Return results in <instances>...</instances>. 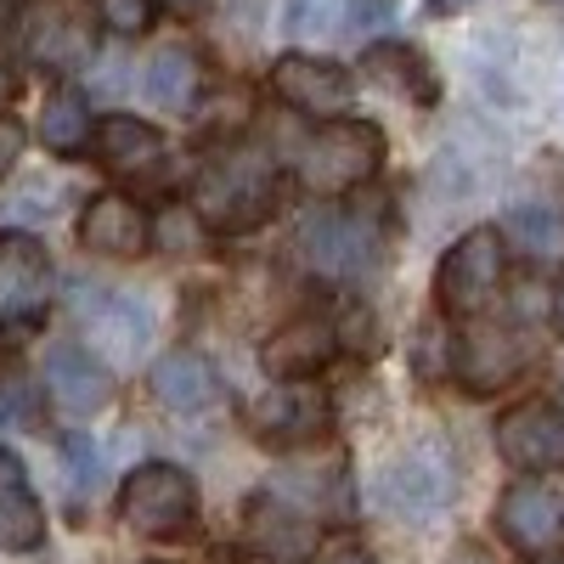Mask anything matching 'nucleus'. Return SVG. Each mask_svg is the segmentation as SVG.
I'll list each match as a JSON object with an SVG mask.
<instances>
[{"label": "nucleus", "mask_w": 564, "mask_h": 564, "mask_svg": "<svg viewBox=\"0 0 564 564\" xmlns=\"http://www.w3.org/2000/svg\"><path fill=\"white\" fill-rule=\"evenodd\" d=\"M446 564H491V558H486V553H480V547H463V553H452V558H446Z\"/></svg>", "instance_id": "72a5a7b5"}, {"label": "nucleus", "mask_w": 564, "mask_h": 564, "mask_svg": "<svg viewBox=\"0 0 564 564\" xmlns=\"http://www.w3.org/2000/svg\"><path fill=\"white\" fill-rule=\"evenodd\" d=\"M300 243H305V260H311L322 276H334V282H345V276H361V271H367V238L356 231V220H350V215L316 209V215L305 220V231H300Z\"/></svg>", "instance_id": "2eb2a0df"}, {"label": "nucleus", "mask_w": 564, "mask_h": 564, "mask_svg": "<svg viewBox=\"0 0 564 564\" xmlns=\"http://www.w3.org/2000/svg\"><path fill=\"white\" fill-rule=\"evenodd\" d=\"M40 57L45 63H79L85 57V34H74L68 23H52V29H40Z\"/></svg>", "instance_id": "cd10ccee"}, {"label": "nucleus", "mask_w": 564, "mask_h": 564, "mask_svg": "<svg viewBox=\"0 0 564 564\" xmlns=\"http://www.w3.org/2000/svg\"><path fill=\"white\" fill-rule=\"evenodd\" d=\"M45 390H52V401L68 417H97L113 401V379H108L102 356H90L85 345H57L45 356Z\"/></svg>", "instance_id": "9b49d317"}, {"label": "nucleus", "mask_w": 564, "mask_h": 564, "mask_svg": "<svg viewBox=\"0 0 564 564\" xmlns=\"http://www.w3.org/2000/svg\"><path fill=\"white\" fill-rule=\"evenodd\" d=\"M102 23L124 40L148 34L153 29V0H102Z\"/></svg>", "instance_id": "a878e982"}, {"label": "nucleus", "mask_w": 564, "mask_h": 564, "mask_svg": "<svg viewBox=\"0 0 564 564\" xmlns=\"http://www.w3.org/2000/svg\"><path fill=\"white\" fill-rule=\"evenodd\" d=\"M45 282V249L23 231L0 238V294H34Z\"/></svg>", "instance_id": "b1692460"}, {"label": "nucleus", "mask_w": 564, "mask_h": 564, "mask_svg": "<svg viewBox=\"0 0 564 564\" xmlns=\"http://www.w3.org/2000/svg\"><path fill=\"white\" fill-rule=\"evenodd\" d=\"M361 74L379 90H390V97H401V102H423V108H430L441 97L435 68L423 63L412 45H372V52L361 57Z\"/></svg>", "instance_id": "6ab92c4d"}, {"label": "nucleus", "mask_w": 564, "mask_h": 564, "mask_svg": "<svg viewBox=\"0 0 564 564\" xmlns=\"http://www.w3.org/2000/svg\"><path fill=\"white\" fill-rule=\"evenodd\" d=\"M45 542V508L29 486V468L12 446H0V547L34 553Z\"/></svg>", "instance_id": "4468645a"}, {"label": "nucleus", "mask_w": 564, "mask_h": 564, "mask_svg": "<svg viewBox=\"0 0 564 564\" xmlns=\"http://www.w3.org/2000/svg\"><path fill=\"white\" fill-rule=\"evenodd\" d=\"M271 204H276V170L254 148L220 153L215 164H204V175L193 186V209L215 231H249L271 215Z\"/></svg>", "instance_id": "f257e3e1"}, {"label": "nucleus", "mask_w": 564, "mask_h": 564, "mask_svg": "<svg viewBox=\"0 0 564 564\" xmlns=\"http://www.w3.org/2000/svg\"><path fill=\"white\" fill-rule=\"evenodd\" d=\"M148 339H153V311L141 305V300H130V294L102 300V305H97V316H90V345H97V350H102V361H113V367L141 361Z\"/></svg>", "instance_id": "dca6fc26"}, {"label": "nucleus", "mask_w": 564, "mask_h": 564, "mask_svg": "<svg viewBox=\"0 0 564 564\" xmlns=\"http://www.w3.org/2000/svg\"><path fill=\"white\" fill-rule=\"evenodd\" d=\"M390 18H395L390 0H356V12H350V23H356V29H367V23L379 29V23H390Z\"/></svg>", "instance_id": "7c9ffc66"}, {"label": "nucleus", "mask_w": 564, "mask_h": 564, "mask_svg": "<svg viewBox=\"0 0 564 564\" xmlns=\"http://www.w3.org/2000/svg\"><path fill=\"white\" fill-rule=\"evenodd\" d=\"M97 153L113 175H141V170H153L164 159V135L148 124V119H130V113H113L97 124Z\"/></svg>", "instance_id": "aec40b11"}, {"label": "nucleus", "mask_w": 564, "mask_h": 564, "mask_svg": "<svg viewBox=\"0 0 564 564\" xmlns=\"http://www.w3.org/2000/svg\"><path fill=\"white\" fill-rule=\"evenodd\" d=\"M497 525H502V536H508L513 547L542 553V547L553 542V531H558V502H553V491L520 480V486H508V491H502V502H497Z\"/></svg>", "instance_id": "a211bd4d"}, {"label": "nucleus", "mask_w": 564, "mask_h": 564, "mask_svg": "<svg viewBox=\"0 0 564 564\" xmlns=\"http://www.w3.org/2000/svg\"><path fill=\"white\" fill-rule=\"evenodd\" d=\"M430 7H435V12L446 18V12H463V7H468V0H430Z\"/></svg>", "instance_id": "c9c22d12"}, {"label": "nucleus", "mask_w": 564, "mask_h": 564, "mask_svg": "<svg viewBox=\"0 0 564 564\" xmlns=\"http://www.w3.org/2000/svg\"><path fill=\"white\" fill-rule=\"evenodd\" d=\"M384 164V130L372 119H334L311 135V148L300 159V181L311 193L334 198V193H350L361 186L372 170Z\"/></svg>", "instance_id": "f03ea898"}, {"label": "nucleus", "mask_w": 564, "mask_h": 564, "mask_svg": "<svg viewBox=\"0 0 564 564\" xmlns=\"http://www.w3.org/2000/svg\"><path fill=\"white\" fill-rule=\"evenodd\" d=\"M119 513L135 536H181L198 520V486L175 463H141L119 486Z\"/></svg>", "instance_id": "20e7f679"}, {"label": "nucleus", "mask_w": 564, "mask_h": 564, "mask_svg": "<svg viewBox=\"0 0 564 564\" xmlns=\"http://www.w3.org/2000/svg\"><path fill=\"white\" fill-rule=\"evenodd\" d=\"M327 564H379V558H372V553H361V547H345V553H334Z\"/></svg>", "instance_id": "2f4dec72"}, {"label": "nucleus", "mask_w": 564, "mask_h": 564, "mask_svg": "<svg viewBox=\"0 0 564 564\" xmlns=\"http://www.w3.org/2000/svg\"><path fill=\"white\" fill-rule=\"evenodd\" d=\"M18 153H23V124L0 113V175H7V170L18 164Z\"/></svg>", "instance_id": "c756f323"}, {"label": "nucleus", "mask_w": 564, "mask_h": 564, "mask_svg": "<svg viewBox=\"0 0 564 564\" xmlns=\"http://www.w3.org/2000/svg\"><path fill=\"white\" fill-rule=\"evenodd\" d=\"M90 135H97V130H90V108L74 97V90H57V97L45 102V113H40V141L57 159H74Z\"/></svg>", "instance_id": "5701e85b"}, {"label": "nucleus", "mask_w": 564, "mask_h": 564, "mask_svg": "<svg viewBox=\"0 0 564 564\" xmlns=\"http://www.w3.org/2000/svg\"><path fill=\"white\" fill-rule=\"evenodd\" d=\"M542 564H564V553H558V558H542Z\"/></svg>", "instance_id": "4c0bfd02"}, {"label": "nucleus", "mask_w": 564, "mask_h": 564, "mask_svg": "<svg viewBox=\"0 0 564 564\" xmlns=\"http://www.w3.org/2000/svg\"><path fill=\"white\" fill-rule=\"evenodd\" d=\"M153 395L170 406V412H204V406H215V395H220V379H215V367L198 356V350H170V356H159L153 361Z\"/></svg>", "instance_id": "f3484780"}, {"label": "nucleus", "mask_w": 564, "mask_h": 564, "mask_svg": "<svg viewBox=\"0 0 564 564\" xmlns=\"http://www.w3.org/2000/svg\"><path fill=\"white\" fill-rule=\"evenodd\" d=\"M452 491H457V468H452V452L441 441H423V446L401 452L379 475V508L406 525H430L435 513H446Z\"/></svg>", "instance_id": "39448f33"}, {"label": "nucleus", "mask_w": 564, "mask_h": 564, "mask_svg": "<svg viewBox=\"0 0 564 564\" xmlns=\"http://www.w3.org/2000/svg\"><path fill=\"white\" fill-rule=\"evenodd\" d=\"M497 452L525 468V475H547V468H564V412L547 401H525L513 406L497 423Z\"/></svg>", "instance_id": "423d86ee"}, {"label": "nucleus", "mask_w": 564, "mask_h": 564, "mask_svg": "<svg viewBox=\"0 0 564 564\" xmlns=\"http://www.w3.org/2000/svg\"><path fill=\"white\" fill-rule=\"evenodd\" d=\"M198 85H204V63H198V52H186V45H170V52H159L153 68H148L153 102L170 108V113L193 108V102H198Z\"/></svg>", "instance_id": "412c9836"}, {"label": "nucleus", "mask_w": 564, "mask_h": 564, "mask_svg": "<svg viewBox=\"0 0 564 564\" xmlns=\"http://www.w3.org/2000/svg\"><path fill=\"white\" fill-rule=\"evenodd\" d=\"M243 547L260 564H305L316 553V525L294 502H276V497H254L243 508Z\"/></svg>", "instance_id": "0eeeda50"}, {"label": "nucleus", "mask_w": 564, "mask_h": 564, "mask_svg": "<svg viewBox=\"0 0 564 564\" xmlns=\"http://www.w3.org/2000/svg\"><path fill=\"white\" fill-rule=\"evenodd\" d=\"M520 356H525L520 339H513L502 322H468L463 339H457L452 367H457V384L468 395H491V390H502L513 372H520Z\"/></svg>", "instance_id": "6e6552de"}, {"label": "nucleus", "mask_w": 564, "mask_h": 564, "mask_svg": "<svg viewBox=\"0 0 564 564\" xmlns=\"http://www.w3.org/2000/svg\"><path fill=\"white\" fill-rule=\"evenodd\" d=\"M508 243L531 260L564 254V215L553 204H513L508 209Z\"/></svg>", "instance_id": "4be33fe9"}, {"label": "nucleus", "mask_w": 564, "mask_h": 564, "mask_svg": "<svg viewBox=\"0 0 564 564\" xmlns=\"http://www.w3.org/2000/svg\"><path fill=\"white\" fill-rule=\"evenodd\" d=\"M553 327H558V339H564V282H558V294H553Z\"/></svg>", "instance_id": "f704fd0d"}, {"label": "nucleus", "mask_w": 564, "mask_h": 564, "mask_svg": "<svg viewBox=\"0 0 564 564\" xmlns=\"http://www.w3.org/2000/svg\"><path fill=\"white\" fill-rule=\"evenodd\" d=\"M334 350H339L334 322L327 316H294L260 345V367L271 379H311V372H322L334 361Z\"/></svg>", "instance_id": "ddd939ff"}, {"label": "nucleus", "mask_w": 564, "mask_h": 564, "mask_svg": "<svg viewBox=\"0 0 564 564\" xmlns=\"http://www.w3.org/2000/svg\"><path fill=\"white\" fill-rule=\"evenodd\" d=\"M322 430H327V401L305 379H276V390L254 401V435L271 446H305Z\"/></svg>", "instance_id": "9d476101"}, {"label": "nucleus", "mask_w": 564, "mask_h": 564, "mask_svg": "<svg viewBox=\"0 0 564 564\" xmlns=\"http://www.w3.org/2000/svg\"><path fill=\"white\" fill-rule=\"evenodd\" d=\"M164 7H170V12H193V7H198V0H164Z\"/></svg>", "instance_id": "e433bc0d"}, {"label": "nucleus", "mask_w": 564, "mask_h": 564, "mask_svg": "<svg viewBox=\"0 0 564 564\" xmlns=\"http://www.w3.org/2000/svg\"><path fill=\"white\" fill-rule=\"evenodd\" d=\"M63 452H68V468H74V486H97V446L85 435H68Z\"/></svg>", "instance_id": "c85d7f7f"}, {"label": "nucleus", "mask_w": 564, "mask_h": 564, "mask_svg": "<svg viewBox=\"0 0 564 564\" xmlns=\"http://www.w3.org/2000/svg\"><path fill=\"white\" fill-rule=\"evenodd\" d=\"M12 97H18V74L0 68V102H12Z\"/></svg>", "instance_id": "473e14b6"}, {"label": "nucleus", "mask_w": 564, "mask_h": 564, "mask_svg": "<svg viewBox=\"0 0 564 564\" xmlns=\"http://www.w3.org/2000/svg\"><path fill=\"white\" fill-rule=\"evenodd\" d=\"M334 12H339V0H289V34H300V40H316V34H327V23H334Z\"/></svg>", "instance_id": "bb28decb"}, {"label": "nucleus", "mask_w": 564, "mask_h": 564, "mask_svg": "<svg viewBox=\"0 0 564 564\" xmlns=\"http://www.w3.org/2000/svg\"><path fill=\"white\" fill-rule=\"evenodd\" d=\"M79 243L90 254H108V260H135L141 249L153 243V220H148V209H141L135 198L102 193V198H90L85 215H79Z\"/></svg>", "instance_id": "1a4fd4ad"}, {"label": "nucleus", "mask_w": 564, "mask_h": 564, "mask_svg": "<svg viewBox=\"0 0 564 564\" xmlns=\"http://www.w3.org/2000/svg\"><path fill=\"white\" fill-rule=\"evenodd\" d=\"M271 85L294 113H311V119L350 108V74L339 63H322V57H282L271 68Z\"/></svg>", "instance_id": "f8f14e48"}, {"label": "nucleus", "mask_w": 564, "mask_h": 564, "mask_svg": "<svg viewBox=\"0 0 564 564\" xmlns=\"http://www.w3.org/2000/svg\"><path fill=\"white\" fill-rule=\"evenodd\" d=\"M502 276H508V238L497 226H475L446 249V260L435 271V300L452 316H480L497 300Z\"/></svg>", "instance_id": "7ed1b4c3"}, {"label": "nucleus", "mask_w": 564, "mask_h": 564, "mask_svg": "<svg viewBox=\"0 0 564 564\" xmlns=\"http://www.w3.org/2000/svg\"><path fill=\"white\" fill-rule=\"evenodd\" d=\"M558 7H564V0H558Z\"/></svg>", "instance_id": "58836bf2"}, {"label": "nucleus", "mask_w": 564, "mask_h": 564, "mask_svg": "<svg viewBox=\"0 0 564 564\" xmlns=\"http://www.w3.org/2000/svg\"><path fill=\"white\" fill-rule=\"evenodd\" d=\"M34 412H40V401H34V384L23 379L18 367H7V372H0V423H18V430H29V423H34Z\"/></svg>", "instance_id": "393cba45"}]
</instances>
